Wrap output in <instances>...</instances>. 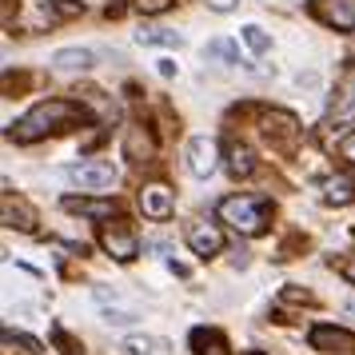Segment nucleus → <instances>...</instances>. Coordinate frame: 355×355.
<instances>
[{
  "instance_id": "obj_1",
  "label": "nucleus",
  "mask_w": 355,
  "mask_h": 355,
  "mask_svg": "<svg viewBox=\"0 0 355 355\" xmlns=\"http://www.w3.org/2000/svg\"><path fill=\"white\" fill-rule=\"evenodd\" d=\"M80 120H84L80 104H72V100H44V104H36V108H28V112L20 116L17 124L8 128V136H12L17 144H36V140H44L49 132L72 128V124H80Z\"/></svg>"
},
{
  "instance_id": "obj_2",
  "label": "nucleus",
  "mask_w": 355,
  "mask_h": 355,
  "mask_svg": "<svg viewBox=\"0 0 355 355\" xmlns=\"http://www.w3.org/2000/svg\"><path fill=\"white\" fill-rule=\"evenodd\" d=\"M216 216H220L224 224H232L240 236H259V232L268 227L272 208H268V200H259V196H227V200H220Z\"/></svg>"
},
{
  "instance_id": "obj_3",
  "label": "nucleus",
  "mask_w": 355,
  "mask_h": 355,
  "mask_svg": "<svg viewBox=\"0 0 355 355\" xmlns=\"http://www.w3.org/2000/svg\"><path fill=\"white\" fill-rule=\"evenodd\" d=\"M68 180L80 184L84 192H108L120 184V168L112 160H80L68 168Z\"/></svg>"
},
{
  "instance_id": "obj_4",
  "label": "nucleus",
  "mask_w": 355,
  "mask_h": 355,
  "mask_svg": "<svg viewBox=\"0 0 355 355\" xmlns=\"http://www.w3.org/2000/svg\"><path fill=\"white\" fill-rule=\"evenodd\" d=\"M355 120V60L343 68V76L336 84V96L327 104V128H336V124H352Z\"/></svg>"
},
{
  "instance_id": "obj_5",
  "label": "nucleus",
  "mask_w": 355,
  "mask_h": 355,
  "mask_svg": "<svg viewBox=\"0 0 355 355\" xmlns=\"http://www.w3.org/2000/svg\"><path fill=\"white\" fill-rule=\"evenodd\" d=\"M307 343L315 352H327V355H355V331L347 327H331V323H315Z\"/></svg>"
},
{
  "instance_id": "obj_6",
  "label": "nucleus",
  "mask_w": 355,
  "mask_h": 355,
  "mask_svg": "<svg viewBox=\"0 0 355 355\" xmlns=\"http://www.w3.org/2000/svg\"><path fill=\"white\" fill-rule=\"evenodd\" d=\"M100 243H104V252L112 259H120V263L136 259V252H140V240H136V232H132L128 224H104Z\"/></svg>"
},
{
  "instance_id": "obj_7",
  "label": "nucleus",
  "mask_w": 355,
  "mask_h": 355,
  "mask_svg": "<svg viewBox=\"0 0 355 355\" xmlns=\"http://www.w3.org/2000/svg\"><path fill=\"white\" fill-rule=\"evenodd\" d=\"M188 172L192 176H211L216 168H220V148H216V140L211 136H196V140H188Z\"/></svg>"
},
{
  "instance_id": "obj_8",
  "label": "nucleus",
  "mask_w": 355,
  "mask_h": 355,
  "mask_svg": "<svg viewBox=\"0 0 355 355\" xmlns=\"http://www.w3.org/2000/svg\"><path fill=\"white\" fill-rule=\"evenodd\" d=\"M311 12L339 33H355V0H311Z\"/></svg>"
},
{
  "instance_id": "obj_9",
  "label": "nucleus",
  "mask_w": 355,
  "mask_h": 355,
  "mask_svg": "<svg viewBox=\"0 0 355 355\" xmlns=\"http://www.w3.org/2000/svg\"><path fill=\"white\" fill-rule=\"evenodd\" d=\"M140 208L148 220H168L176 211V192L168 184H144L140 188Z\"/></svg>"
},
{
  "instance_id": "obj_10",
  "label": "nucleus",
  "mask_w": 355,
  "mask_h": 355,
  "mask_svg": "<svg viewBox=\"0 0 355 355\" xmlns=\"http://www.w3.org/2000/svg\"><path fill=\"white\" fill-rule=\"evenodd\" d=\"M188 243H192V252L196 256H216L220 248H224V236H220V227L208 224V220H192L188 224Z\"/></svg>"
},
{
  "instance_id": "obj_11",
  "label": "nucleus",
  "mask_w": 355,
  "mask_h": 355,
  "mask_svg": "<svg viewBox=\"0 0 355 355\" xmlns=\"http://www.w3.org/2000/svg\"><path fill=\"white\" fill-rule=\"evenodd\" d=\"M224 168H227V176L232 180H248L252 172H256V152L236 140V144H227V164Z\"/></svg>"
},
{
  "instance_id": "obj_12",
  "label": "nucleus",
  "mask_w": 355,
  "mask_h": 355,
  "mask_svg": "<svg viewBox=\"0 0 355 355\" xmlns=\"http://www.w3.org/2000/svg\"><path fill=\"white\" fill-rule=\"evenodd\" d=\"M192 352L196 355H227V339L216 327H192Z\"/></svg>"
},
{
  "instance_id": "obj_13",
  "label": "nucleus",
  "mask_w": 355,
  "mask_h": 355,
  "mask_svg": "<svg viewBox=\"0 0 355 355\" xmlns=\"http://www.w3.org/2000/svg\"><path fill=\"white\" fill-rule=\"evenodd\" d=\"M323 200H327V204H336V208L355 204V180L352 176H327V180H323Z\"/></svg>"
},
{
  "instance_id": "obj_14",
  "label": "nucleus",
  "mask_w": 355,
  "mask_h": 355,
  "mask_svg": "<svg viewBox=\"0 0 355 355\" xmlns=\"http://www.w3.org/2000/svg\"><path fill=\"white\" fill-rule=\"evenodd\" d=\"M52 68L56 72H84V68H92V52L88 49H60V52H52Z\"/></svg>"
},
{
  "instance_id": "obj_15",
  "label": "nucleus",
  "mask_w": 355,
  "mask_h": 355,
  "mask_svg": "<svg viewBox=\"0 0 355 355\" xmlns=\"http://www.w3.org/2000/svg\"><path fill=\"white\" fill-rule=\"evenodd\" d=\"M64 208L68 211H80V216H88V220H108V216L116 211V204H112V200H72V196H68Z\"/></svg>"
},
{
  "instance_id": "obj_16",
  "label": "nucleus",
  "mask_w": 355,
  "mask_h": 355,
  "mask_svg": "<svg viewBox=\"0 0 355 355\" xmlns=\"http://www.w3.org/2000/svg\"><path fill=\"white\" fill-rule=\"evenodd\" d=\"M140 44H168V49H180L184 44V36L172 33V28H144V33H136Z\"/></svg>"
},
{
  "instance_id": "obj_17",
  "label": "nucleus",
  "mask_w": 355,
  "mask_h": 355,
  "mask_svg": "<svg viewBox=\"0 0 355 355\" xmlns=\"http://www.w3.org/2000/svg\"><path fill=\"white\" fill-rule=\"evenodd\" d=\"M124 152H128L132 160H148V156H152V140H148V136H140V124H132V128H128Z\"/></svg>"
},
{
  "instance_id": "obj_18",
  "label": "nucleus",
  "mask_w": 355,
  "mask_h": 355,
  "mask_svg": "<svg viewBox=\"0 0 355 355\" xmlns=\"http://www.w3.org/2000/svg\"><path fill=\"white\" fill-rule=\"evenodd\" d=\"M243 44H248V49L256 52V56H263V52L272 49V36L263 33V28H259V24H243Z\"/></svg>"
},
{
  "instance_id": "obj_19",
  "label": "nucleus",
  "mask_w": 355,
  "mask_h": 355,
  "mask_svg": "<svg viewBox=\"0 0 355 355\" xmlns=\"http://www.w3.org/2000/svg\"><path fill=\"white\" fill-rule=\"evenodd\" d=\"M204 56H211V60H224V64H240V52H236V44H232V40H211L208 49H204Z\"/></svg>"
},
{
  "instance_id": "obj_20",
  "label": "nucleus",
  "mask_w": 355,
  "mask_h": 355,
  "mask_svg": "<svg viewBox=\"0 0 355 355\" xmlns=\"http://www.w3.org/2000/svg\"><path fill=\"white\" fill-rule=\"evenodd\" d=\"M120 352H124V355H148V352H152V339H148V336H132V339L120 343Z\"/></svg>"
},
{
  "instance_id": "obj_21",
  "label": "nucleus",
  "mask_w": 355,
  "mask_h": 355,
  "mask_svg": "<svg viewBox=\"0 0 355 355\" xmlns=\"http://www.w3.org/2000/svg\"><path fill=\"white\" fill-rule=\"evenodd\" d=\"M136 8H140L144 17H160V12L172 8V0H136Z\"/></svg>"
},
{
  "instance_id": "obj_22",
  "label": "nucleus",
  "mask_w": 355,
  "mask_h": 355,
  "mask_svg": "<svg viewBox=\"0 0 355 355\" xmlns=\"http://www.w3.org/2000/svg\"><path fill=\"white\" fill-rule=\"evenodd\" d=\"M339 156H343V160H352V164H355V132H352V136H347V140H339Z\"/></svg>"
},
{
  "instance_id": "obj_23",
  "label": "nucleus",
  "mask_w": 355,
  "mask_h": 355,
  "mask_svg": "<svg viewBox=\"0 0 355 355\" xmlns=\"http://www.w3.org/2000/svg\"><path fill=\"white\" fill-rule=\"evenodd\" d=\"M211 8H216V12H232V8H236V4H240V0H208Z\"/></svg>"
},
{
  "instance_id": "obj_24",
  "label": "nucleus",
  "mask_w": 355,
  "mask_h": 355,
  "mask_svg": "<svg viewBox=\"0 0 355 355\" xmlns=\"http://www.w3.org/2000/svg\"><path fill=\"white\" fill-rule=\"evenodd\" d=\"M339 272H343V279H352V284H355V259H347V263H343Z\"/></svg>"
},
{
  "instance_id": "obj_25",
  "label": "nucleus",
  "mask_w": 355,
  "mask_h": 355,
  "mask_svg": "<svg viewBox=\"0 0 355 355\" xmlns=\"http://www.w3.org/2000/svg\"><path fill=\"white\" fill-rule=\"evenodd\" d=\"M160 76H176V64L172 60H160Z\"/></svg>"
},
{
  "instance_id": "obj_26",
  "label": "nucleus",
  "mask_w": 355,
  "mask_h": 355,
  "mask_svg": "<svg viewBox=\"0 0 355 355\" xmlns=\"http://www.w3.org/2000/svg\"><path fill=\"white\" fill-rule=\"evenodd\" d=\"M248 355H263V352H248Z\"/></svg>"
}]
</instances>
